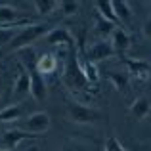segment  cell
I'll return each mask as SVG.
<instances>
[{
  "label": "cell",
  "mask_w": 151,
  "mask_h": 151,
  "mask_svg": "<svg viewBox=\"0 0 151 151\" xmlns=\"http://www.w3.org/2000/svg\"><path fill=\"white\" fill-rule=\"evenodd\" d=\"M31 25V23H29ZM27 25H14V27H0V48L2 46H8L15 37L19 35V31Z\"/></svg>",
  "instance_id": "cell-21"
},
{
  "label": "cell",
  "mask_w": 151,
  "mask_h": 151,
  "mask_svg": "<svg viewBox=\"0 0 151 151\" xmlns=\"http://www.w3.org/2000/svg\"><path fill=\"white\" fill-rule=\"evenodd\" d=\"M94 27H96V33L100 35L101 38H107V37L111 38L113 31L117 29L119 25H115V23H111V21H107V19H103L101 15L98 14V15H96V23H94Z\"/></svg>",
  "instance_id": "cell-20"
},
{
  "label": "cell",
  "mask_w": 151,
  "mask_h": 151,
  "mask_svg": "<svg viewBox=\"0 0 151 151\" xmlns=\"http://www.w3.org/2000/svg\"><path fill=\"white\" fill-rule=\"evenodd\" d=\"M82 71H84L86 78L90 81V84H96L98 78H100V71H98L96 63H92V61H88V59H86V61L82 63Z\"/></svg>",
  "instance_id": "cell-24"
},
{
  "label": "cell",
  "mask_w": 151,
  "mask_h": 151,
  "mask_svg": "<svg viewBox=\"0 0 151 151\" xmlns=\"http://www.w3.org/2000/svg\"><path fill=\"white\" fill-rule=\"evenodd\" d=\"M78 8H81V2L78 0H61L59 2V10H61L63 15H77L78 14Z\"/></svg>",
  "instance_id": "cell-23"
},
{
  "label": "cell",
  "mask_w": 151,
  "mask_h": 151,
  "mask_svg": "<svg viewBox=\"0 0 151 151\" xmlns=\"http://www.w3.org/2000/svg\"><path fill=\"white\" fill-rule=\"evenodd\" d=\"M113 10H115V15H117L121 25H128L132 21V8H130L128 2H124V0H113Z\"/></svg>",
  "instance_id": "cell-15"
},
{
  "label": "cell",
  "mask_w": 151,
  "mask_h": 151,
  "mask_svg": "<svg viewBox=\"0 0 151 151\" xmlns=\"http://www.w3.org/2000/svg\"><path fill=\"white\" fill-rule=\"evenodd\" d=\"M14 25H29V21L21 19V14L17 8L0 2V27H14Z\"/></svg>",
  "instance_id": "cell-9"
},
{
  "label": "cell",
  "mask_w": 151,
  "mask_h": 151,
  "mask_svg": "<svg viewBox=\"0 0 151 151\" xmlns=\"http://www.w3.org/2000/svg\"><path fill=\"white\" fill-rule=\"evenodd\" d=\"M44 42L50 44V46H67V48H73L75 46L73 35H71L69 29H65V27H54L44 37Z\"/></svg>",
  "instance_id": "cell-7"
},
{
  "label": "cell",
  "mask_w": 151,
  "mask_h": 151,
  "mask_svg": "<svg viewBox=\"0 0 151 151\" xmlns=\"http://www.w3.org/2000/svg\"><path fill=\"white\" fill-rule=\"evenodd\" d=\"M128 113L132 115L134 119H138V121H144V119L151 113V101H149V98H145V96L136 98V100L132 101V105L128 107Z\"/></svg>",
  "instance_id": "cell-13"
},
{
  "label": "cell",
  "mask_w": 151,
  "mask_h": 151,
  "mask_svg": "<svg viewBox=\"0 0 151 151\" xmlns=\"http://www.w3.org/2000/svg\"><path fill=\"white\" fill-rule=\"evenodd\" d=\"M17 55H19V65H23L27 71H31V69H37V65H38V54H37V50L33 48V46H27V48H23V50H19L17 52Z\"/></svg>",
  "instance_id": "cell-14"
},
{
  "label": "cell",
  "mask_w": 151,
  "mask_h": 151,
  "mask_svg": "<svg viewBox=\"0 0 151 151\" xmlns=\"http://www.w3.org/2000/svg\"><path fill=\"white\" fill-rule=\"evenodd\" d=\"M105 77H107V81L113 84V88H115V90H121V92H124L126 86H128V75H126V73L105 71Z\"/></svg>",
  "instance_id": "cell-19"
},
{
  "label": "cell",
  "mask_w": 151,
  "mask_h": 151,
  "mask_svg": "<svg viewBox=\"0 0 151 151\" xmlns=\"http://www.w3.org/2000/svg\"><path fill=\"white\" fill-rule=\"evenodd\" d=\"M33 6L38 15H48L59 8V2H55V0H33Z\"/></svg>",
  "instance_id": "cell-22"
},
{
  "label": "cell",
  "mask_w": 151,
  "mask_h": 151,
  "mask_svg": "<svg viewBox=\"0 0 151 151\" xmlns=\"http://www.w3.org/2000/svg\"><path fill=\"white\" fill-rule=\"evenodd\" d=\"M111 44H113L115 52H117L119 55L126 54V52L130 50V46H132V38H130V35L126 33V29H122V27H117V29L113 31V35H111Z\"/></svg>",
  "instance_id": "cell-12"
},
{
  "label": "cell",
  "mask_w": 151,
  "mask_h": 151,
  "mask_svg": "<svg viewBox=\"0 0 151 151\" xmlns=\"http://www.w3.org/2000/svg\"><path fill=\"white\" fill-rule=\"evenodd\" d=\"M142 33H144V37L147 38V40H151V17H147L144 21V25H142Z\"/></svg>",
  "instance_id": "cell-26"
},
{
  "label": "cell",
  "mask_w": 151,
  "mask_h": 151,
  "mask_svg": "<svg viewBox=\"0 0 151 151\" xmlns=\"http://www.w3.org/2000/svg\"><path fill=\"white\" fill-rule=\"evenodd\" d=\"M103 151H128V149H124V145H122L115 136H109V138H107V142H105Z\"/></svg>",
  "instance_id": "cell-25"
},
{
  "label": "cell",
  "mask_w": 151,
  "mask_h": 151,
  "mask_svg": "<svg viewBox=\"0 0 151 151\" xmlns=\"http://www.w3.org/2000/svg\"><path fill=\"white\" fill-rule=\"evenodd\" d=\"M67 115H69V119L75 124H94V122H98L100 117H101L96 109H92V107H88V105H82V103H78V101H69V105H67Z\"/></svg>",
  "instance_id": "cell-3"
},
{
  "label": "cell",
  "mask_w": 151,
  "mask_h": 151,
  "mask_svg": "<svg viewBox=\"0 0 151 151\" xmlns=\"http://www.w3.org/2000/svg\"><path fill=\"white\" fill-rule=\"evenodd\" d=\"M50 124H52V119L46 111H35V113H31L27 117V121L23 122L21 128L31 132V134H35V136H40V134L50 130Z\"/></svg>",
  "instance_id": "cell-4"
},
{
  "label": "cell",
  "mask_w": 151,
  "mask_h": 151,
  "mask_svg": "<svg viewBox=\"0 0 151 151\" xmlns=\"http://www.w3.org/2000/svg\"><path fill=\"white\" fill-rule=\"evenodd\" d=\"M21 113H23L21 103H10V105L0 109V122H14L21 117Z\"/></svg>",
  "instance_id": "cell-17"
},
{
  "label": "cell",
  "mask_w": 151,
  "mask_h": 151,
  "mask_svg": "<svg viewBox=\"0 0 151 151\" xmlns=\"http://www.w3.org/2000/svg\"><path fill=\"white\" fill-rule=\"evenodd\" d=\"M0 151H10V149H0Z\"/></svg>",
  "instance_id": "cell-28"
},
{
  "label": "cell",
  "mask_w": 151,
  "mask_h": 151,
  "mask_svg": "<svg viewBox=\"0 0 151 151\" xmlns=\"http://www.w3.org/2000/svg\"><path fill=\"white\" fill-rule=\"evenodd\" d=\"M35 134L27 132L23 128H8L2 132V149H10V151H17V147L21 145V142L25 140H35Z\"/></svg>",
  "instance_id": "cell-6"
},
{
  "label": "cell",
  "mask_w": 151,
  "mask_h": 151,
  "mask_svg": "<svg viewBox=\"0 0 151 151\" xmlns=\"http://www.w3.org/2000/svg\"><path fill=\"white\" fill-rule=\"evenodd\" d=\"M52 29H54V27H50L48 23H31V25L23 27L17 37L8 44V52H19V50L27 48V46H31L35 40L44 38Z\"/></svg>",
  "instance_id": "cell-2"
},
{
  "label": "cell",
  "mask_w": 151,
  "mask_h": 151,
  "mask_svg": "<svg viewBox=\"0 0 151 151\" xmlns=\"http://www.w3.org/2000/svg\"><path fill=\"white\" fill-rule=\"evenodd\" d=\"M122 61L126 63L128 71L132 73V77L136 78V81H140V82L149 81V77H151V67H149L147 61H144V59H128V58H124Z\"/></svg>",
  "instance_id": "cell-10"
},
{
  "label": "cell",
  "mask_w": 151,
  "mask_h": 151,
  "mask_svg": "<svg viewBox=\"0 0 151 151\" xmlns=\"http://www.w3.org/2000/svg\"><path fill=\"white\" fill-rule=\"evenodd\" d=\"M63 151H86L84 145H78V144H69L63 147Z\"/></svg>",
  "instance_id": "cell-27"
},
{
  "label": "cell",
  "mask_w": 151,
  "mask_h": 151,
  "mask_svg": "<svg viewBox=\"0 0 151 151\" xmlns=\"http://www.w3.org/2000/svg\"><path fill=\"white\" fill-rule=\"evenodd\" d=\"M63 82L73 90H86L90 86V81L86 78L84 71H82V63L78 61L77 50L69 48V55H67L65 71H63Z\"/></svg>",
  "instance_id": "cell-1"
},
{
  "label": "cell",
  "mask_w": 151,
  "mask_h": 151,
  "mask_svg": "<svg viewBox=\"0 0 151 151\" xmlns=\"http://www.w3.org/2000/svg\"><path fill=\"white\" fill-rule=\"evenodd\" d=\"M29 75H31V96L37 101H44L48 96V86H46L44 77L38 73V69H31Z\"/></svg>",
  "instance_id": "cell-11"
},
{
  "label": "cell",
  "mask_w": 151,
  "mask_h": 151,
  "mask_svg": "<svg viewBox=\"0 0 151 151\" xmlns=\"http://www.w3.org/2000/svg\"><path fill=\"white\" fill-rule=\"evenodd\" d=\"M117 54L111 44V40L107 38H100V40L92 42V44L86 48V59L92 63H98V61H103V59H109Z\"/></svg>",
  "instance_id": "cell-5"
},
{
  "label": "cell",
  "mask_w": 151,
  "mask_h": 151,
  "mask_svg": "<svg viewBox=\"0 0 151 151\" xmlns=\"http://www.w3.org/2000/svg\"><path fill=\"white\" fill-rule=\"evenodd\" d=\"M96 8H98V14H100L103 19H107V21H111V23L121 27L117 15H115V10H113V0H100V2H96Z\"/></svg>",
  "instance_id": "cell-18"
},
{
  "label": "cell",
  "mask_w": 151,
  "mask_h": 151,
  "mask_svg": "<svg viewBox=\"0 0 151 151\" xmlns=\"http://www.w3.org/2000/svg\"><path fill=\"white\" fill-rule=\"evenodd\" d=\"M12 96H14V100H21V98L31 96V75L23 65H19V73L15 77Z\"/></svg>",
  "instance_id": "cell-8"
},
{
  "label": "cell",
  "mask_w": 151,
  "mask_h": 151,
  "mask_svg": "<svg viewBox=\"0 0 151 151\" xmlns=\"http://www.w3.org/2000/svg\"><path fill=\"white\" fill-rule=\"evenodd\" d=\"M37 69H38V73H40L42 77H46V75H54L55 69H58V59H55V55H52V54L40 55Z\"/></svg>",
  "instance_id": "cell-16"
}]
</instances>
